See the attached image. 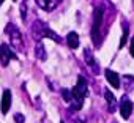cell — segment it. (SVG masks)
<instances>
[{
    "label": "cell",
    "instance_id": "1",
    "mask_svg": "<svg viewBox=\"0 0 134 123\" xmlns=\"http://www.w3.org/2000/svg\"><path fill=\"white\" fill-rule=\"evenodd\" d=\"M5 33L10 38V44L16 49V51H24V41H22V35L21 30L14 25V24H8L5 29Z\"/></svg>",
    "mask_w": 134,
    "mask_h": 123
},
{
    "label": "cell",
    "instance_id": "2",
    "mask_svg": "<svg viewBox=\"0 0 134 123\" xmlns=\"http://www.w3.org/2000/svg\"><path fill=\"white\" fill-rule=\"evenodd\" d=\"M103 19H104V11L101 7L95 8L93 13V25H92V40L95 43V46H99V30L103 25Z\"/></svg>",
    "mask_w": 134,
    "mask_h": 123
},
{
    "label": "cell",
    "instance_id": "3",
    "mask_svg": "<svg viewBox=\"0 0 134 123\" xmlns=\"http://www.w3.org/2000/svg\"><path fill=\"white\" fill-rule=\"evenodd\" d=\"M13 58H16V55H14V52L10 49V46L8 44H0V63H2L3 66H7L8 63H10V60H13Z\"/></svg>",
    "mask_w": 134,
    "mask_h": 123
},
{
    "label": "cell",
    "instance_id": "4",
    "mask_svg": "<svg viewBox=\"0 0 134 123\" xmlns=\"http://www.w3.org/2000/svg\"><path fill=\"white\" fill-rule=\"evenodd\" d=\"M131 112H132V103L128 98H121V101H120V114H121V117L125 120H128Z\"/></svg>",
    "mask_w": 134,
    "mask_h": 123
},
{
    "label": "cell",
    "instance_id": "5",
    "mask_svg": "<svg viewBox=\"0 0 134 123\" xmlns=\"http://www.w3.org/2000/svg\"><path fill=\"white\" fill-rule=\"evenodd\" d=\"M84 58H85V63L92 68V71H93L95 74H98V73H99V66L96 65L95 57H93V54H92L90 49H85V51H84Z\"/></svg>",
    "mask_w": 134,
    "mask_h": 123
},
{
    "label": "cell",
    "instance_id": "6",
    "mask_svg": "<svg viewBox=\"0 0 134 123\" xmlns=\"http://www.w3.org/2000/svg\"><path fill=\"white\" fill-rule=\"evenodd\" d=\"M104 74H106V79H107V82L114 87V88H118L120 87V77H118V74L115 73V71H110V70H106L104 71Z\"/></svg>",
    "mask_w": 134,
    "mask_h": 123
},
{
    "label": "cell",
    "instance_id": "7",
    "mask_svg": "<svg viewBox=\"0 0 134 123\" xmlns=\"http://www.w3.org/2000/svg\"><path fill=\"white\" fill-rule=\"evenodd\" d=\"M35 2L40 5L41 10H44V11H52V10L58 5L60 0H35Z\"/></svg>",
    "mask_w": 134,
    "mask_h": 123
},
{
    "label": "cell",
    "instance_id": "8",
    "mask_svg": "<svg viewBox=\"0 0 134 123\" xmlns=\"http://www.w3.org/2000/svg\"><path fill=\"white\" fill-rule=\"evenodd\" d=\"M10 107H11V92L5 90L2 95V114H8Z\"/></svg>",
    "mask_w": 134,
    "mask_h": 123
},
{
    "label": "cell",
    "instance_id": "9",
    "mask_svg": "<svg viewBox=\"0 0 134 123\" xmlns=\"http://www.w3.org/2000/svg\"><path fill=\"white\" fill-rule=\"evenodd\" d=\"M66 43H68V46L71 49H77L79 47V35L76 32H70L66 35Z\"/></svg>",
    "mask_w": 134,
    "mask_h": 123
},
{
    "label": "cell",
    "instance_id": "10",
    "mask_svg": "<svg viewBox=\"0 0 134 123\" xmlns=\"http://www.w3.org/2000/svg\"><path fill=\"white\" fill-rule=\"evenodd\" d=\"M104 96H106V101L109 104V110L115 112V109H117V99H115V96L110 93V90H104Z\"/></svg>",
    "mask_w": 134,
    "mask_h": 123
},
{
    "label": "cell",
    "instance_id": "11",
    "mask_svg": "<svg viewBox=\"0 0 134 123\" xmlns=\"http://www.w3.org/2000/svg\"><path fill=\"white\" fill-rule=\"evenodd\" d=\"M35 55L38 60H46V51H44V44L41 41H38L35 46Z\"/></svg>",
    "mask_w": 134,
    "mask_h": 123
},
{
    "label": "cell",
    "instance_id": "12",
    "mask_svg": "<svg viewBox=\"0 0 134 123\" xmlns=\"http://www.w3.org/2000/svg\"><path fill=\"white\" fill-rule=\"evenodd\" d=\"M76 88H77L81 93H84V95L87 96V93H88V87H87V81H85V77L79 76V79H77V84H76Z\"/></svg>",
    "mask_w": 134,
    "mask_h": 123
},
{
    "label": "cell",
    "instance_id": "13",
    "mask_svg": "<svg viewBox=\"0 0 134 123\" xmlns=\"http://www.w3.org/2000/svg\"><path fill=\"white\" fill-rule=\"evenodd\" d=\"M121 27H123V35H121V40H120V47H123V46L126 44V40H128V33H129L128 21H123V22H121Z\"/></svg>",
    "mask_w": 134,
    "mask_h": 123
},
{
    "label": "cell",
    "instance_id": "14",
    "mask_svg": "<svg viewBox=\"0 0 134 123\" xmlns=\"http://www.w3.org/2000/svg\"><path fill=\"white\" fill-rule=\"evenodd\" d=\"M123 87L125 90H132L134 88V77L132 76H123Z\"/></svg>",
    "mask_w": 134,
    "mask_h": 123
},
{
    "label": "cell",
    "instance_id": "15",
    "mask_svg": "<svg viewBox=\"0 0 134 123\" xmlns=\"http://www.w3.org/2000/svg\"><path fill=\"white\" fill-rule=\"evenodd\" d=\"M62 96H63V99H65L66 103H71V92H70V90L63 88V90H62Z\"/></svg>",
    "mask_w": 134,
    "mask_h": 123
},
{
    "label": "cell",
    "instance_id": "16",
    "mask_svg": "<svg viewBox=\"0 0 134 123\" xmlns=\"http://www.w3.org/2000/svg\"><path fill=\"white\" fill-rule=\"evenodd\" d=\"M25 14H27V2L24 0L22 5H21V16H22V19H25Z\"/></svg>",
    "mask_w": 134,
    "mask_h": 123
},
{
    "label": "cell",
    "instance_id": "17",
    "mask_svg": "<svg viewBox=\"0 0 134 123\" xmlns=\"http://www.w3.org/2000/svg\"><path fill=\"white\" fill-rule=\"evenodd\" d=\"M14 120H16V123H24L25 117H24L22 114H16V115H14Z\"/></svg>",
    "mask_w": 134,
    "mask_h": 123
},
{
    "label": "cell",
    "instance_id": "18",
    "mask_svg": "<svg viewBox=\"0 0 134 123\" xmlns=\"http://www.w3.org/2000/svg\"><path fill=\"white\" fill-rule=\"evenodd\" d=\"M129 52H131V55L134 57V36L131 38V46H129Z\"/></svg>",
    "mask_w": 134,
    "mask_h": 123
},
{
    "label": "cell",
    "instance_id": "19",
    "mask_svg": "<svg viewBox=\"0 0 134 123\" xmlns=\"http://www.w3.org/2000/svg\"><path fill=\"white\" fill-rule=\"evenodd\" d=\"M73 123H85V121H82L81 118H77V117H74V120H73Z\"/></svg>",
    "mask_w": 134,
    "mask_h": 123
},
{
    "label": "cell",
    "instance_id": "20",
    "mask_svg": "<svg viewBox=\"0 0 134 123\" xmlns=\"http://www.w3.org/2000/svg\"><path fill=\"white\" fill-rule=\"evenodd\" d=\"M3 2H5V0H0V7H2V3H3Z\"/></svg>",
    "mask_w": 134,
    "mask_h": 123
},
{
    "label": "cell",
    "instance_id": "21",
    "mask_svg": "<svg viewBox=\"0 0 134 123\" xmlns=\"http://www.w3.org/2000/svg\"><path fill=\"white\" fill-rule=\"evenodd\" d=\"M60 123H65V121H60Z\"/></svg>",
    "mask_w": 134,
    "mask_h": 123
}]
</instances>
